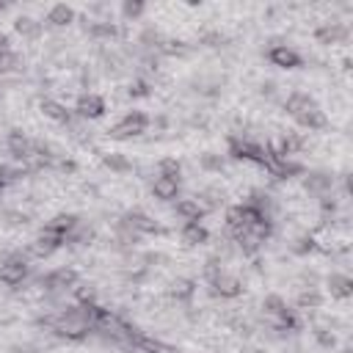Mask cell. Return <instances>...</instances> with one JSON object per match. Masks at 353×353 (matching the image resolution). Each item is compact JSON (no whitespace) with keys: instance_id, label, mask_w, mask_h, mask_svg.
Instances as JSON below:
<instances>
[{"instance_id":"6da1fadb","label":"cell","mask_w":353,"mask_h":353,"mask_svg":"<svg viewBox=\"0 0 353 353\" xmlns=\"http://www.w3.org/2000/svg\"><path fill=\"white\" fill-rule=\"evenodd\" d=\"M97 317H99V306H94V303H74V306L58 309L50 317H44V325L52 334H58L61 339L77 342V339H85L88 334H94Z\"/></svg>"},{"instance_id":"7a4b0ae2","label":"cell","mask_w":353,"mask_h":353,"mask_svg":"<svg viewBox=\"0 0 353 353\" xmlns=\"http://www.w3.org/2000/svg\"><path fill=\"white\" fill-rule=\"evenodd\" d=\"M259 223H262V218H259V212L248 201L245 204H234L226 212V234L232 237V243L240 240V237H245L248 232H254Z\"/></svg>"},{"instance_id":"3957f363","label":"cell","mask_w":353,"mask_h":353,"mask_svg":"<svg viewBox=\"0 0 353 353\" xmlns=\"http://www.w3.org/2000/svg\"><path fill=\"white\" fill-rule=\"evenodd\" d=\"M262 314L273 331H292L298 325L292 309L287 306V301L281 295H265L262 298Z\"/></svg>"},{"instance_id":"277c9868","label":"cell","mask_w":353,"mask_h":353,"mask_svg":"<svg viewBox=\"0 0 353 353\" xmlns=\"http://www.w3.org/2000/svg\"><path fill=\"white\" fill-rule=\"evenodd\" d=\"M149 119H152V116H146L143 110H127V113L108 130V135H110L113 141H132V138L149 132Z\"/></svg>"},{"instance_id":"5b68a950","label":"cell","mask_w":353,"mask_h":353,"mask_svg":"<svg viewBox=\"0 0 353 353\" xmlns=\"http://www.w3.org/2000/svg\"><path fill=\"white\" fill-rule=\"evenodd\" d=\"M30 276V256L22 251H11L0 259V281L6 287H19Z\"/></svg>"},{"instance_id":"8992f818","label":"cell","mask_w":353,"mask_h":353,"mask_svg":"<svg viewBox=\"0 0 353 353\" xmlns=\"http://www.w3.org/2000/svg\"><path fill=\"white\" fill-rule=\"evenodd\" d=\"M39 281H41L47 295H66V292H74L80 287V273L74 268H55L47 276H41Z\"/></svg>"},{"instance_id":"52a82bcc","label":"cell","mask_w":353,"mask_h":353,"mask_svg":"<svg viewBox=\"0 0 353 353\" xmlns=\"http://www.w3.org/2000/svg\"><path fill=\"white\" fill-rule=\"evenodd\" d=\"M61 245H66V237L61 234V232H55V229H50V226H41L39 232H36V237L28 243V256H33V259H47V256H52Z\"/></svg>"},{"instance_id":"ba28073f","label":"cell","mask_w":353,"mask_h":353,"mask_svg":"<svg viewBox=\"0 0 353 353\" xmlns=\"http://www.w3.org/2000/svg\"><path fill=\"white\" fill-rule=\"evenodd\" d=\"M207 287H210V292H212V295L226 298V301H232V298H240V295H243V281H240V276H237V273H232V270H226V268H221L218 273H212V276L207 279Z\"/></svg>"},{"instance_id":"9c48e42d","label":"cell","mask_w":353,"mask_h":353,"mask_svg":"<svg viewBox=\"0 0 353 353\" xmlns=\"http://www.w3.org/2000/svg\"><path fill=\"white\" fill-rule=\"evenodd\" d=\"M6 149H8V154L17 160V163H22L25 168H28V160L33 157V149H36V141L28 135V132H22V130H8L6 132Z\"/></svg>"},{"instance_id":"30bf717a","label":"cell","mask_w":353,"mask_h":353,"mask_svg":"<svg viewBox=\"0 0 353 353\" xmlns=\"http://www.w3.org/2000/svg\"><path fill=\"white\" fill-rule=\"evenodd\" d=\"M121 221H124L127 226H132L141 237H149V234H165V226H163L160 221H154L152 215H146L143 210H127V212L121 215Z\"/></svg>"},{"instance_id":"8fae6325","label":"cell","mask_w":353,"mask_h":353,"mask_svg":"<svg viewBox=\"0 0 353 353\" xmlns=\"http://www.w3.org/2000/svg\"><path fill=\"white\" fill-rule=\"evenodd\" d=\"M105 110H108V105H105V97H99V94H94V91H85V94H80L77 97V105H74V113H77V119H88V121H94V119H102L105 116Z\"/></svg>"},{"instance_id":"7c38bea8","label":"cell","mask_w":353,"mask_h":353,"mask_svg":"<svg viewBox=\"0 0 353 353\" xmlns=\"http://www.w3.org/2000/svg\"><path fill=\"white\" fill-rule=\"evenodd\" d=\"M292 119H295L298 127H303V130H309V132H312V130H325V127H328V116H325V110H323L317 102H309V105L301 108Z\"/></svg>"},{"instance_id":"4fadbf2b","label":"cell","mask_w":353,"mask_h":353,"mask_svg":"<svg viewBox=\"0 0 353 353\" xmlns=\"http://www.w3.org/2000/svg\"><path fill=\"white\" fill-rule=\"evenodd\" d=\"M268 61L273 66H279V69H298V66H303L301 52L295 47H290V44H273L268 50Z\"/></svg>"},{"instance_id":"5bb4252c","label":"cell","mask_w":353,"mask_h":353,"mask_svg":"<svg viewBox=\"0 0 353 353\" xmlns=\"http://www.w3.org/2000/svg\"><path fill=\"white\" fill-rule=\"evenodd\" d=\"M347 36H350V30H347V25H342V22H323V25L314 28V39H317L320 44H325V47L345 44Z\"/></svg>"},{"instance_id":"9a60e30c","label":"cell","mask_w":353,"mask_h":353,"mask_svg":"<svg viewBox=\"0 0 353 353\" xmlns=\"http://www.w3.org/2000/svg\"><path fill=\"white\" fill-rule=\"evenodd\" d=\"M179 185H182L179 176L157 174V176H152V196L160 199V201H176L179 199Z\"/></svg>"},{"instance_id":"2e32d148","label":"cell","mask_w":353,"mask_h":353,"mask_svg":"<svg viewBox=\"0 0 353 353\" xmlns=\"http://www.w3.org/2000/svg\"><path fill=\"white\" fill-rule=\"evenodd\" d=\"M303 188L320 199L334 190V176L328 171H303Z\"/></svg>"},{"instance_id":"e0dca14e","label":"cell","mask_w":353,"mask_h":353,"mask_svg":"<svg viewBox=\"0 0 353 353\" xmlns=\"http://www.w3.org/2000/svg\"><path fill=\"white\" fill-rule=\"evenodd\" d=\"M325 290H328V295H331V298L347 301V298L353 295V279H350L347 273L334 270V273H328V276H325Z\"/></svg>"},{"instance_id":"ac0fdd59","label":"cell","mask_w":353,"mask_h":353,"mask_svg":"<svg viewBox=\"0 0 353 353\" xmlns=\"http://www.w3.org/2000/svg\"><path fill=\"white\" fill-rule=\"evenodd\" d=\"M168 295H171V301L188 306V303L193 301V295H196V281L188 279V276H176V279L168 284Z\"/></svg>"},{"instance_id":"d6986e66","label":"cell","mask_w":353,"mask_h":353,"mask_svg":"<svg viewBox=\"0 0 353 353\" xmlns=\"http://www.w3.org/2000/svg\"><path fill=\"white\" fill-rule=\"evenodd\" d=\"M179 237H182V243L188 248H196V245H204L210 240V232H207V226L201 221H188V223H182Z\"/></svg>"},{"instance_id":"ffe728a7","label":"cell","mask_w":353,"mask_h":353,"mask_svg":"<svg viewBox=\"0 0 353 353\" xmlns=\"http://www.w3.org/2000/svg\"><path fill=\"white\" fill-rule=\"evenodd\" d=\"M74 19H77V11L72 6H66V3H55V6L47 8V25L50 28H66Z\"/></svg>"},{"instance_id":"44dd1931","label":"cell","mask_w":353,"mask_h":353,"mask_svg":"<svg viewBox=\"0 0 353 353\" xmlns=\"http://www.w3.org/2000/svg\"><path fill=\"white\" fill-rule=\"evenodd\" d=\"M85 33H88L94 41H113V39L119 36V28H116V22H110V19H88Z\"/></svg>"},{"instance_id":"7402d4cb","label":"cell","mask_w":353,"mask_h":353,"mask_svg":"<svg viewBox=\"0 0 353 353\" xmlns=\"http://www.w3.org/2000/svg\"><path fill=\"white\" fill-rule=\"evenodd\" d=\"M39 110H41L47 119L58 121V124H69V121H72V110H69L63 102H58V99H50V97H44V99L39 102Z\"/></svg>"},{"instance_id":"603a6c76","label":"cell","mask_w":353,"mask_h":353,"mask_svg":"<svg viewBox=\"0 0 353 353\" xmlns=\"http://www.w3.org/2000/svg\"><path fill=\"white\" fill-rule=\"evenodd\" d=\"M196 201H199V207H201L204 212H212V210H221V207L226 204V193H223L221 188L210 185V188H204V190L196 196Z\"/></svg>"},{"instance_id":"cb8c5ba5","label":"cell","mask_w":353,"mask_h":353,"mask_svg":"<svg viewBox=\"0 0 353 353\" xmlns=\"http://www.w3.org/2000/svg\"><path fill=\"white\" fill-rule=\"evenodd\" d=\"M193 91H196L199 97H204V99H215V97H221L223 83H221L218 77H207V74H201V77L193 80Z\"/></svg>"},{"instance_id":"d4e9b609","label":"cell","mask_w":353,"mask_h":353,"mask_svg":"<svg viewBox=\"0 0 353 353\" xmlns=\"http://www.w3.org/2000/svg\"><path fill=\"white\" fill-rule=\"evenodd\" d=\"M102 165L108 168V171H113V174H130L135 165H132V160L124 154V152H105L102 154Z\"/></svg>"},{"instance_id":"484cf974","label":"cell","mask_w":353,"mask_h":353,"mask_svg":"<svg viewBox=\"0 0 353 353\" xmlns=\"http://www.w3.org/2000/svg\"><path fill=\"white\" fill-rule=\"evenodd\" d=\"M14 30H17V36H22V39H39L41 36V22L36 19V17H28V14H22V17H17L14 19Z\"/></svg>"},{"instance_id":"4316f807","label":"cell","mask_w":353,"mask_h":353,"mask_svg":"<svg viewBox=\"0 0 353 353\" xmlns=\"http://www.w3.org/2000/svg\"><path fill=\"white\" fill-rule=\"evenodd\" d=\"M174 212H176V218H182L185 223H188V221H201V215H204V210L199 207L196 199H176V201H174Z\"/></svg>"},{"instance_id":"83f0119b","label":"cell","mask_w":353,"mask_h":353,"mask_svg":"<svg viewBox=\"0 0 353 353\" xmlns=\"http://www.w3.org/2000/svg\"><path fill=\"white\" fill-rule=\"evenodd\" d=\"M199 168L207 174H221L226 168V154L221 152H201L199 154Z\"/></svg>"},{"instance_id":"f1b7e54d","label":"cell","mask_w":353,"mask_h":353,"mask_svg":"<svg viewBox=\"0 0 353 353\" xmlns=\"http://www.w3.org/2000/svg\"><path fill=\"white\" fill-rule=\"evenodd\" d=\"M298 309H320L323 306V292L317 287H301L298 298H295Z\"/></svg>"},{"instance_id":"f546056e","label":"cell","mask_w":353,"mask_h":353,"mask_svg":"<svg viewBox=\"0 0 353 353\" xmlns=\"http://www.w3.org/2000/svg\"><path fill=\"white\" fill-rule=\"evenodd\" d=\"M312 336H314V342H317L323 350H334V347L339 345V339H336V334H334L331 325H314V328H312Z\"/></svg>"},{"instance_id":"4dcf8cb0","label":"cell","mask_w":353,"mask_h":353,"mask_svg":"<svg viewBox=\"0 0 353 353\" xmlns=\"http://www.w3.org/2000/svg\"><path fill=\"white\" fill-rule=\"evenodd\" d=\"M0 226H6V229H22V226H28V212L6 207V210H0Z\"/></svg>"},{"instance_id":"1f68e13d","label":"cell","mask_w":353,"mask_h":353,"mask_svg":"<svg viewBox=\"0 0 353 353\" xmlns=\"http://www.w3.org/2000/svg\"><path fill=\"white\" fill-rule=\"evenodd\" d=\"M22 69H25V61H22L19 52L8 50V52L0 55V74H19Z\"/></svg>"},{"instance_id":"d6a6232c","label":"cell","mask_w":353,"mask_h":353,"mask_svg":"<svg viewBox=\"0 0 353 353\" xmlns=\"http://www.w3.org/2000/svg\"><path fill=\"white\" fill-rule=\"evenodd\" d=\"M77 221H80V218H77L74 212H61V215L50 218V221H47L44 226H50V229H55V232H61V234L66 237V234H69V232L74 229V223H77Z\"/></svg>"},{"instance_id":"836d02e7","label":"cell","mask_w":353,"mask_h":353,"mask_svg":"<svg viewBox=\"0 0 353 353\" xmlns=\"http://www.w3.org/2000/svg\"><path fill=\"white\" fill-rule=\"evenodd\" d=\"M292 254H298V256H306V254H312V251H317V240H314V234H301V237H295L292 240Z\"/></svg>"},{"instance_id":"e575fe53","label":"cell","mask_w":353,"mask_h":353,"mask_svg":"<svg viewBox=\"0 0 353 353\" xmlns=\"http://www.w3.org/2000/svg\"><path fill=\"white\" fill-rule=\"evenodd\" d=\"M127 94H130V97H149V94H152V83H149L143 74H135V77L130 80V85H127Z\"/></svg>"},{"instance_id":"d590c367","label":"cell","mask_w":353,"mask_h":353,"mask_svg":"<svg viewBox=\"0 0 353 353\" xmlns=\"http://www.w3.org/2000/svg\"><path fill=\"white\" fill-rule=\"evenodd\" d=\"M119 11H121V17H124V19H138V17H143L146 3H141V0H124Z\"/></svg>"},{"instance_id":"8d00e7d4","label":"cell","mask_w":353,"mask_h":353,"mask_svg":"<svg viewBox=\"0 0 353 353\" xmlns=\"http://www.w3.org/2000/svg\"><path fill=\"white\" fill-rule=\"evenodd\" d=\"M179 171H182V165H179V160H176V157H163V160L157 163V174L179 176Z\"/></svg>"},{"instance_id":"74e56055","label":"cell","mask_w":353,"mask_h":353,"mask_svg":"<svg viewBox=\"0 0 353 353\" xmlns=\"http://www.w3.org/2000/svg\"><path fill=\"white\" fill-rule=\"evenodd\" d=\"M223 41H226V36H223L221 30H207V33L201 36V44H204V47H223Z\"/></svg>"},{"instance_id":"f35d334b","label":"cell","mask_w":353,"mask_h":353,"mask_svg":"<svg viewBox=\"0 0 353 353\" xmlns=\"http://www.w3.org/2000/svg\"><path fill=\"white\" fill-rule=\"evenodd\" d=\"M259 97H265V99H276V97H279V83H276V80H265V83H259Z\"/></svg>"},{"instance_id":"ab89813d","label":"cell","mask_w":353,"mask_h":353,"mask_svg":"<svg viewBox=\"0 0 353 353\" xmlns=\"http://www.w3.org/2000/svg\"><path fill=\"white\" fill-rule=\"evenodd\" d=\"M11 350H14V353H39V347H36V345H14Z\"/></svg>"},{"instance_id":"60d3db41","label":"cell","mask_w":353,"mask_h":353,"mask_svg":"<svg viewBox=\"0 0 353 353\" xmlns=\"http://www.w3.org/2000/svg\"><path fill=\"white\" fill-rule=\"evenodd\" d=\"M8 50H14V47H11V39H8L6 33H0V55L8 52Z\"/></svg>"},{"instance_id":"b9f144b4","label":"cell","mask_w":353,"mask_h":353,"mask_svg":"<svg viewBox=\"0 0 353 353\" xmlns=\"http://www.w3.org/2000/svg\"><path fill=\"white\" fill-rule=\"evenodd\" d=\"M0 11H6V3H0Z\"/></svg>"},{"instance_id":"7bdbcfd3","label":"cell","mask_w":353,"mask_h":353,"mask_svg":"<svg viewBox=\"0 0 353 353\" xmlns=\"http://www.w3.org/2000/svg\"><path fill=\"white\" fill-rule=\"evenodd\" d=\"M256 353H270V350H256Z\"/></svg>"}]
</instances>
